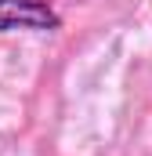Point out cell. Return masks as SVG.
Wrapping results in <instances>:
<instances>
[{"label": "cell", "mask_w": 152, "mask_h": 156, "mask_svg": "<svg viewBox=\"0 0 152 156\" xmlns=\"http://www.w3.org/2000/svg\"><path fill=\"white\" fill-rule=\"evenodd\" d=\"M11 29L51 33V29H62V15L43 0H0V33H11Z\"/></svg>", "instance_id": "1"}]
</instances>
